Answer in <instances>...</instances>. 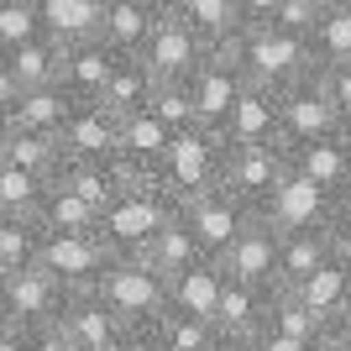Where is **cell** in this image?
I'll return each instance as SVG.
<instances>
[{"mask_svg": "<svg viewBox=\"0 0 351 351\" xmlns=\"http://www.w3.org/2000/svg\"><path fill=\"white\" fill-rule=\"evenodd\" d=\"M0 63L11 69L16 89H43V84H63V43L53 37H32V43L11 47V53H0Z\"/></svg>", "mask_w": 351, "mask_h": 351, "instance_id": "d6986e66", "label": "cell"}, {"mask_svg": "<svg viewBox=\"0 0 351 351\" xmlns=\"http://www.w3.org/2000/svg\"><path fill=\"white\" fill-rule=\"evenodd\" d=\"M236 5H241V21L257 27V21H273V16H278L283 0H236Z\"/></svg>", "mask_w": 351, "mask_h": 351, "instance_id": "4dcf8cb0", "label": "cell"}, {"mask_svg": "<svg viewBox=\"0 0 351 351\" xmlns=\"http://www.w3.org/2000/svg\"><path fill=\"white\" fill-rule=\"evenodd\" d=\"M147 5H158V11H168V5H173V0H147Z\"/></svg>", "mask_w": 351, "mask_h": 351, "instance_id": "836d02e7", "label": "cell"}, {"mask_svg": "<svg viewBox=\"0 0 351 351\" xmlns=\"http://www.w3.org/2000/svg\"><path fill=\"white\" fill-rule=\"evenodd\" d=\"M43 11V32L63 47H79V43H95L100 37V21H105V0H37Z\"/></svg>", "mask_w": 351, "mask_h": 351, "instance_id": "2e32d148", "label": "cell"}, {"mask_svg": "<svg viewBox=\"0 0 351 351\" xmlns=\"http://www.w3.org/2000/svg\"><path fill=\"white\" fill-rule=\"evenodd\" d=\"M63 304H69V289L43 267H16V273L0 278V320L5 325L43 330L63 315Z\"/></svg>", "mask_w": 351, "mask_h": 351, "instance_id": "52a82bcc", "label": "cell"}, {"mask_svg": "<svg viewBox=\"0 0 351 351\" xmlns=\"http://www.w3.org/2000/svg\"><path fill=\"white\" fill-rule=\"evenodd\" d=\"M121 69V53L110 43H79V47H63V89H69L79 105H95L110 84V73Z\"/></svg>", "mask_w": 351, "mask_h": 351, "instance_id": "7c38bea8", "label": "cell"}, {"mask_svg": "<svg viewBox=\"0 0 351 351\" xmlns=\"http://www.w3.org/2000/svg\"><path fill=\"white\" fill-rule=\"evenodd\" d=\"M226 47H231L236 69L247 73V84H263V89H289V84H299V79H309V73L320 69L315 53H309V37L278 27V21L241 27Z\"/></svg>", "mask_w": 351, "mask_h": 351, "instance_id": "6da1fadb", "label": "cell"}, {"mask_svg": "<svg viewBox=\"0 0 351 351\" xmlns=\"http://www.w3.org/2000/svg\"><path fill=\"white\" fill-rule=\"evenodd\" d=\"M37 226H43V231H69V236L100 231V210L84 205V199H79L73 189H63V184H47V199H43V210H37Z\"/></svg>", "mask_w": 351, "mask_h": 351, "instance_id": "603a6c76", "label": "cell"}, {"mask_svg": "<svg viewBox=\"0 0 351 351\" xmlns=\"http://www.w3.org/2000/svg\"><path fill=\"white\" fill-rule=\"evenodd\" d=\"M158 5L147 0H105V21H100V43H110L121 58H136L158 27Z\"/></svg>", "mask_w": 351, "mask_h": 351, "instance_id": "9a60e30c", "label": "cell"}, {"mask_svg": "<svg viewBox=\"0 0 351 351\" xmlns=\"http://www.w3.org/2000/svg\"><path fill=\"white\" fill-rule=\"evenodd\" d=\"M226 147H267V142H283L278 132V89H263V84H247L241 100L231 105V121H226Z\"/></svg>", "mask_w": 351, "mask_h": 351, "instance_id": "8fae6325", "label": "cell"}, {"mask_svg": "<svg viewBox=\"0 0 351 351\" xmlns=\"http://www.w3.org/2000/svg\"><path fill=\"white\" fill-rule=\"evenodd\" d=\"M116 126L121 116H110L105 105H79L58 132L63 158H116Z\"/></svg>", "mask_w": 351, "mask_h": 351, "instance_id": "5bb4252c", "label": "cell"}, {"mask_svg": "<svg viewBox=\"0 0 351 351\" xmlns=\"http://www.w3.org/2000/svg\"><path fill=\"white\" fill-rule=\"evenodd\" d=\"M220 168H226V136L210 132V126H189V132H178L168 142L152 178L184 205V199H199V194L220 189Z\"/></svg>", "mask_w": 351, "mask_h": 351, "instance_id": "277c9868", "label": "cell"}, {"mask_svg": "<svg viewBox=\"0 0 351 351\" xmlns=\"http://www.w3.org/2000/svg\"><path fill=\"white\" fill-rule=\"evenodd\" d=\"M37 247H43V226L37 220H5L0 215V263H5V273L37 267Z\"/></svg>", "mask_w": 351, "mask_h": 351, "instance_id": "484cf974", "label": "cell"}, {"mask_svg": "<svg viewBox=\"0 0 351 351\" xmlns=\"http://www.w3.org/2000/svg\"><path fill=\"white\" fill-rule=\"evenodd\" d=\"M168 11H173L178 21L194 32V37H205V47H226L236 32L247 27L236 0H173Z\"/></svg>", "mask_w": 351, "mask_h": 351, "instance_id": "ffe728a7", "label": "cell"}, {"mask_svg": "<svg viewBox=\"0 0 351 351\" xmlns=\"http://www.w3.org/2000/svg\"><path fill=\"white\" fill-rule=\"evenodd\" d=\"M16 100H21V89H16V79H11V69L0 63V126L11 121V110H16Z\"/></svg>", "mask_w": 351, "mask_h": 351, "instance_id": "1f68e13d", "label": "cell"}, {"mask_svg": "<svg viewBox=\"0 0 351 351\" xmlns=\"http://www.w3.org/2000/svg\"><path fill=\"white\" fill-rule=\"evenodd\" d=\"M110 257L116 252L100 241V231H43V247H37V267L43 273H53V278L63 283L69 293H84L100 283V273L110 267Z\"/></svg>", "mask_w": 351, "mask_h": 351, "instance_id": "5b68a950", "label": "cell"}, {"mask_svg": "<svg viewBox=\"0 0 351 351\" xmlns=\"http://www.w3.org/2000/svg\"><path fill=\"white\" fill-rule=\"evenodd\" d=\"M278 132H283V147L325 142V136L346 132L341 110L330 105V95L320 89V69L309 73V79H299V84L278 89Z\"/></svg>", "mask_w": 351, "mask_h": 351, "instance_id": "8992f818", "label": "cell"}, {"mask_svg": "<svg viewBox=\"0 0 351 351\" xmlns=\"http://www.w3.org/2000/svg\"><path fill=\"white\" fill-rule=\"evenodd\" d=\"M189 84V100H194V116L199 126L210 132H226V121H231V105L241 100V89H247V73L236 69L231 47H210V58L184 79Z\"/></svg>", "mask_w": 351, "mask_h": 351, "instance_id": "ba28073f", "label": "cell"}, {"mask_svg": "<svg viewBox=\"0 0 351 351\" xmlns=\"http://www.w3.org/2000/svg\"><path fill=\"white\" fill-rule=\"evenodd\" d=\"M32 336V351H79L69 336H63V325L53 320V325H43V330H27Z\"/></svg>", "mask_w": 351, "mask_h": 351, "instance_id": "f546056e", "label": "cell"}, {"mask_svg": "<svg viewBox=\"0 0 351 351\" xmlns=\"http://www.w3.org/2000/svg\"><path fill=\"white\" fill-rule=\"evenodd\" d=\"M136 58L152 69V79H189V73L210 58V47H205V37H194L173 11H162L158 27H152V37H147V47L136 53Z\"/></svg>", "mask_w": 351, "mask_h": 351, "instance_id": "9c48e42d", "label": "cell"}, {"mask_svg": "<svg viewBox=\"0 0 351 351\" xmlns=\"http://www.w3.org/2000/svg\"><path fill=\"white\" fill-rule=\"evenodd\" d=\"M173 215H178V199L162 189L158 178H147V173L126 178L121 194L105 205V215H100V241L116 252V257H142L147 241H152Z\"/></svg>", "mask_w": 351, "mask_h": 351, "instance_id": "7a4b0ae2", "label": "cell"}, {"mask_svg": "<svg viewBox=\"0 0 351 351\" xmlns=\"http://www.w3.org/2000/svg\"><path fill=\"white\" fill-rule=\"evenodd\" d=\"M58 325H63V336H69L79 351H116L121 341H126V325H121L116 315L100 304V293H95V289L69 293V304H63Z\"/></svg>", "mask_w": 351, "mask_h": 351, "instance_id": "30bf717a", "label": "cell"}, {"mask_svg": "<svg viewBox=\"0 0 351 351\" xmlns=\"http://www.w3.org/2000/svg\"><path fill=\"white\" fill-rule=\"evenodd\" d=\"M147 110L168 126V132H189V126H199V116H194V100H189V84L184 79H158V89H152V100H147Z\"/></svg>", "mask_w": 351, "mask_h": 351, "instance_id": "d4e9b609", "label": "cell"}, {"mask_svg": "<svg viewBox=\"0 0 351 351\" xmlns=\"http://www.w3.org/2000/svg\"><path fill=\"white\" fill-rule=\"evenodd\" d=\"M79 110V100H73L63 84H43V89H21V100H16L11 121L5 126H21V132H43V136H58L63 121Z\"/></svg>", "mask_w": 351, "mask_h": 351, "instance_id": "e0dca14e", "label": "cell"}, {"mask_svg": "<svg viewBox=\"0 0 351 351\" xmlns=\"http://www.w3.org/2000/svg\"><path fill=\"white\" fill-rule=\"evenodd\" d=\"M309 53H315L320 69H330V63H351V0L320 11V21L309 27Z\"/></svg>", "mask_w": 351, "mask_h": 351, "instance_id": "7402d4cb", "label": "cell"}, {"mask_svg": "<svg viewBox=\"0 0 351 351\" xmlns=\"http://www.w3.org/2000/svg\"><path fill=\"white\" fill-rule=\"evenodd\" d=\"M152 89H158V79H152V69L142 58H121V69L110 73V84H105V95L95 105H105L110 116H132V110H147Z\"/></svg>", "mask_w": 351, "mask_h": 351, "instance_id": "44dd1931", "label": "cell"}, {"mask_svg": "<svg viewBox=\"0 0 351 351\" xmlns=\"http://www.w3.org/2000/svg\"><path fill=\"white\" fill-rule=\"evenodd\" d=\"M95 293L126 330H152L168 315V278L158 267H147V257H110Z\"/></svg>", "mask_w": 351, "mask_h": 351, "instance_id": "3957f363", "label": "cell"}, {"mask_svg": "<svg viewBox=\"0 0 351 351\" xmlns=\"http://www.w3.org/2000/svg\"><path fill=\"white\" fill-rule=\"evenodd\" d=\"M273 21H278V27H289V32H299V37H309V27L320 21V5H315V0H283Z\"/></svg>", "mask_w": 351, "mask_h": 351, "instance_id": "f1b7e54d", "label": "cell"}, {"mask_svg": "<svg viewBox=\"0 0 351 351\" xmlns=\"http://www.w3.org/2000/svg\"><path fill=\"white\" fill-rule=\"evenodd\" d=\"M43 199H47V178L0 162V215L5 220H37Z\"/></svg>", "mask_w": 351, "mask_h": 351, "instance_id": "cb8c5ba5", "label": "cell"}, {"mask_svg": "<svg viewBox=\"0 0 351 351\" xmlns=\"http://www.w3.org/2000/svg\"><path fill=\"white\" fill-rule=\"evenodd\" d=\"M320 89L330 95V105L341 110V121H351V63H330V69H320Z\"/></svg>", "mask_w": 351, "mask_h": 351, "instance_id": "83f0119b", "label": "cell"}, {"mask_svg": "<svg viewBox=\"0 0 351 351\" xmlns=\"http://www.w3.org/2000/svg\"><path fill=\"white\" fill-rule=\"evenodd\" d=\"M315 5H320V11H325V5H341V0H315Z\"/></svg>", "mask_w": 351, "mask_h": 351, "instance_id": "e575fe53", "label": "cell"}, {"mask_svg": "<svg viewBox=\"0 0 351 351\" xmlns=\"http://www.w3.org/2000/svg\"><path fill=\"white\" fill-rule=\"evenodd\" d=\"M32 37H43L37 0H0V53H11V47L32 43Z\"/></svg>", "mask_w": 351, "mask_h": 351, "instance_id": "4316f807", "label": "cell"}, {"mask_svg": "<svg viewBox=\"0 0 351 351\" xmlns=\"http://www.w3.org/2000/svg\"><path fill=\"white\" fill-rule=\"evenodd\" d=\"M0 162L27 168V173L53 184L63 168V142L58 136H43V132H21V126H0Z\"/></svg>", "mask_w": 351, "mask_h": 351, "instance_id": "ac0fdd59", "label": "cell"}, {"mask_svg": "<svg viewBox=\"0 0 351 351\" xmlns=\"http://www.w3.org/2000/svg\"><path fill=\"white\" fill-rule=\"evenodd\" d=\"M325 199H330V194L289 162V173H283L278 184H273V194H267V215H273V226H283V231H309L315 215L325 210Z\"/></svg>", "mask_w": 351, "mask_h": 351, "instance_id": "4fadbf2b", "label": "cell"}, {"mask_svg": "<svg viewBox=\"0 0 351 351\" xmlns=\"http://www.w3.org/2000/svg\"><path fill=\"white\" fill-rule=\"evenodd\" d=\"M0 351H32V336L21 325H5L0 320Z\"/></svg>", "mask_w": 351, "mask_h": 351, "instance_id": "d6a6232c", "label": "cell"}]
</instances>
